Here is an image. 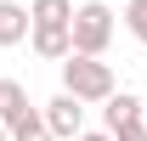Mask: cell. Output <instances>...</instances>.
Instances as JSON below:
<instances>
[{
  "label": "cell",
  "mask_w": 147,
  "mask_h": 141,
  "mask_svg": "<svg viewBox=\"0 0 147 141\" xmlns=\"http://www.w3.org/2000/svg\"><path fill=\"white\" fill-rule=\"evenodd\" d=\"M23 40H28V6L0 0V51H11V45H23Z\"/></svg>",
  "instance_id": "cell-4"
},
{
  "label": "cell",
  "mask_w": 147,
  "mask_h": 141,
  "mask_svg": "<svg viewBox=\"0 0 147 141\" xmlns=\"http://www.w3.org/2000/svg\"><path fill=\"white\" fill-rule=\"evenodd\" d=\"M0 141H11V136H6V124H0Z\"/></svg>",
  "instance_id": "cell-13"
},
{
  "label": "cell",
  "mask_w": 147,
  "mask_h": 141,
  "mask_svg": "<svg viewBox=\"0 0 147 141\" xmlns=\"http://www.w3.org/2000/svg\"><path fill=\"white\" fill-rule=\"evenodd\" d=\"M74 141H113V136H108V130H79Z\"/></svg>",
  "instance_id": "cell-12"
},
{
  "label": "cell",
  "mask_w": 147,
  "mask_h": 141,
  "mask_svg": "<svg viewBox=\"0 0 147 141\" xmlns=\"http://www.w3.org/2000/svg\"><path fill=\"white\" fill-rule=\"evenodd\" d=\"M108 136H113V141H147V119H142V113H136V119H119Z\"/></svg>",
  "instance_id": "cell-11"
},
{
  "label": "cell",
  "mask_w": 147,
  "mask_h": 141,
  "mask_svg": "<svg viewBox=\"0 0 147 141\" xmlns=\"http://www.w3.org/2000/svg\"><path fill=\"white\" fill-rule=\"evenodd\" d=\"M40 119H45V130H51L57 141H74L79 130H85V102H79V96H68V90H57L51 102L40 107Z\"/></svg>",
  "instance_id": "cell-3"
},
{
  "label": "cell",
  "mask_w": 147,
  "mask_h": 141,
  "mask_svg": "<svg viewBox=\"0 0 147 141\" xmlns=\"http://www.w3.org/2000/svg\"><path fill=\"white\" fill-rule=\"evenodd\" d=\"M28 45H34V56H45V62H62V56L74 51L68 28H34V23H28Z\"/></svg>",
  "instance_id": "cell-5"
},
{
  "label": "cell",
  "mask_w": 147,
  "mask_h": 141,
  "mask_svg": "<svg viewBox=\"0 0 147 141\" xmlns=\"http://www.w3.org/2000/svg\"><path fill=\"white\" fill-rule=\"evenodd\" d=\"M62 90H68V96H79V102H108L119 85H113V68L102 62V56L68 51V56H62Z\"/></svg>",
  "instance_id": "cell-1"
},
{
  "label": "cell",
  "mask_w": 147,
  "mask_h": 141,
  "mask_svg": "<svg viewBox=\"0 0 147 141\" xmlns=\"http://www.w3.org/2000/svg\"><path fill=\"white\" fill-rule=\"evenodd\" d=\"M68 40H74V51L102 56V51H108V40H113V11L102 6V0L74 6V17H68Z\"/></svg>",
  "instance_id": "cell-2"
},
{
  "label": "cell",
  "mask_w": 147,
  "mask_h": 141,
  "mask_svg": "<svg viewBox=\"0 0 147 141\" xmlns=\"http://www.w3.org/2000/svg\"><path fill=\"white\" fill-rule=\"evenodd\" d=\"M23 107H28V90H23L17 79H0V124H11Z\"/></svg>",
  "instance_id": "cell-9"
},
{
  "label": "cell",
  "mask_w": 147,
  "mask_h": 141,
  "mask_svg": "<svg viewBox=\"0 0 147 141\" xmlns=\"http://www.w3.org/2000/svg\"><path fill=\"white\" fill-rule=\"evenodd\" d=\"M142 119H147V102H142Z\"/></svg>",
  "instance_id": "cell-14"
},
{
  "label": "cell",
  "mask_w": 147,
  "mask_h": 141,
  "mask_svg": "<svg viewBox=\"0 0 147 141\" xmlns=\"http://www.w3.org/2000/svg\"><path fill=\"white\" fill-rule=\"evenodd\" d=\"M125 28L147 45V0H130V6H125Z\"/></svg>",
  "instance_id": "cell-10"
},
{
  "label": "cell",
  "mask_w": 147,
  "mask_h": 141,
  "mask_svg": "<svg viewBox=\"0 0 147 141\" xmlns=\"http://www.w3.org/2000/svg\"><path fill=\"white\" fill-rule=\"evenodd\" d=\"M136 113H142V96H130V90H113L108 102H102V119H108V130L119 119H136Z\"/></svg>",
  "instance_id": "cell-8"
},
{
  "label": "cell",
  "mask_w": 147,
  "mask_h": 141,
  "mask_svg": "<svg viewBox=\"0 0 147 141\" xmlns=\"http://www.w3.org/2000/svg\"><path fill=\"white\" fill-rule=\"evenodd\" d=\"M74 0H28V23L34 28H68Z\"/></svg>",
  "instance_id": "cell-6"
},
{
  "label": "cell",
  "mask_w": 147,
  "mask_h": 141,
  "mask_svg": "<svg viewBox=\"0 0 147 141\" xmlns=\"http://www.w3.org/2000/svg\"><path fill=\"white\" fill-rule=\"evenodd\" d=\"M6 136H11V141H57L51 130H45V119H40V107H23L17 119L6 124Z\"/></svg>",
  "instance_id": "cell-7"
}]
</instances>
